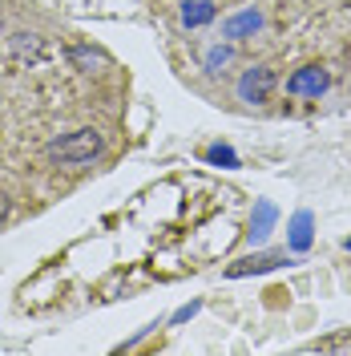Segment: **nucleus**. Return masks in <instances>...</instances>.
Wrapping results in <instances>:
<instances>
[{"label": "nucleus", "mask_w": 351, "mask_h": 356, "mask_svg": "<svg viewBox=\"0 0 351 356\" xmlns=\"http://www.w3.org/2000/svg\"><path fill=\"white\" fill-rule=\"evenodd\" d=\"M101 150H105L101 130L85 126V130H73V134H65V138H57V142H49L44 154L53 158V162H65V166H81V162H93Z\"/></svg>", "instance_id": "obj_1"}, {"label": "nucleus", "mask_w": 351, "mask_h": 356, "mask_svg": "<svg viewBox=\"0 0 351 356\" xmlns=\"http://www.w3.org/2000/svg\"><path fill=\"white\" fill-rule=\"evenodd\" d=\"M275 86H279L275 65H250L239 77V102H246V106H263V102H271Z\"/></svg>", "instance_id": "obj_2"}, {"label": "nucleus", "mask_w": 351, "mask_h": 356, "mask_svg": "<svg viewBox=\"0 0 351 356\" xmlns=\"http://www.w3.org/2000/svg\"><path fill=\"white\" fill-rule=\"evenodd\" d=\"M327 89H331V73L323 65H303L286 77V93L291 97H323Z\"/></svg>", "instance_id": "obj_3"}, {"label": "nucleus", "mask_w": 351, "mask_h": 356, "mask_svg": "<svg viewBox=\"0 0 351 356\" xmlns=\"http://www.w3.org/2000/svg\"><path fill=\"white\" fill-rule=\"evenodd\" d=\"M263 24H266V17L259 8H242V13L222 21V41H246V37L263 33Z\"/></svg>", "instance_id": "obj_4"}, {"label": "nucleus", "mask_w": 351, "mask_h": 356, "mask_svg": "<svg viewBox=\"0 0 351 356\" xmlns=\"http://www.w3.org/2000/svg\"><path fill=\"white\" fill-rule=\"evenodd\" d=\"M286 264V251H263V255H246L239 264L226 267L230 280H242V275H263V271H275V267Z\"/></svg>", "instance_id": "obj_5"}, {"label": "nucleus", "mask_w": 351, "mask_h": 356, "mask_svg": "<svg viewBox=\"0 0 351 356\" xmlns=\"http://www.w3.org/2000/svg\"><path fill=\"white\" fill-rule=\"evenodd\" d=\"M291 235H286V247L299 255V251H307L311 239H315V219H311V211H299L295 219H291V227H286Z\"/></svg>", "instance_id": "obj_6"}, {"label": "nucleus", "mask_w": 351, "mask_h": 356, "mask_svg": "<svg viewBox=\"0 0 351 356\" xmlns=\"http://www.w3.org/2000/svg\"><path fill=\"white\" fill-rule=\"evenodd\" d=\"M275 219H279L275 202L259 199V207H255V219H250V243H263L266 235H271V227H275Z\"/></svg>", "instance_id": "obj_7"}, {"label": "nucleus", "mask_w": 351, "mask_h": 356, "mask_svg": "<svg viewBox=\"0 0 351 356\" xmlns=\"http://www.w3.org/2000/svg\"><path fill=\"white\" fill-rule=\"evenodd\" d=\"M12 57L37 65L44 57V37H37V33H17V37H12Z\"/></svg>", "instance_id": "obj_8"}, {"label": "nucleus", "mask_w": 351, "mask_h": 356, "mask_svg": "<svg viewBox=\"0 0 351 356\" xmlns=\"http://www.w3.org/2000/svg\"><path fill=\"white\" fill-rule=\"evenodd\" d=\"M219 17V8H214V0H186L182 4V24L186 29H202V24H210Z\"/></svg>", "instance_id": "obj_9"}, {"label": "nucleus", "mask_w": 351, "mask_h": 356, "mask_svg": "<svg viewBox=\"0 0 351 356\" xmlns=\"http://www.w3.org/2000/svg\"><path fill=\"white\" fill-rule=\"evenodd\" d=\"M234 61V41H222L214 44V49H206V57H202V65H206V73H222V69Z\"/></svg>", "instance_id": "obj_10"}, {"label": "nucleus", "mask_w": 351, "mask_h": 356, "mask_svg": "<svg viewBox=\"0 0 351 356\" xmlns=\"http://www.w3.org/2000/svg\"><path fill=\"white\" fill-rule=\"evenodd\" d=\"M206 158H210V162H214V166H239V154H234V150H230V146H210V150H206Z\"/></svg>", "instance_id": "obj_11"}, {"label": "nucleus", "mask_w": 351, "mask_h": 356, "mask_svg": "<svg viewBox=\"0 0 351 356\" xmlns=\"http://www.w3.org/2000/svg\"><path fill=\"white\" fill-rule=\"evenodd\" d=\"M69 61H73V65H105V57H101V53H93V49H69Z\"/></svg>", "instance_id": "obj_12"}, {"label": "nucleus", "mask_w": 351, "mask_h": 356, "mask_svg": "<svg viewBox=\"0 0 351 356\" xmlns=\"http://www.w3.org/2000/svg\"><path fill=\"white\" fill-rule=\"evenodd\" d=\"M198 312H202V300H190V304H182V308L170 316V324H186V320H190V316H198Z\"/></svg>", "instance_id": "obj_13"}, {"label": "nucleus", "mask_w": 351, "mask_h": 356, "mask_svg": "<svg viewBox=\"0 0 351 356\" xmlns=\"http://www.w3.org/2000/svg\"><path fill=\"white\" fill-rule=\"evenodd\" d=\"M4 215H8V199H4V195H0V219H4Z\"/></svg>", "instance_id": "obj_14"}, {"label": "nucleus", "mask_w": 351, "mask_h": 356, "mask_svg": "<svg viewBox=\"0 0 351 356\" xmlns=\"http://www.w3.org/2000/svg\"><path fill=\"white\" fill-rule=\"evenodd\" d=\"M343 247H348V251H351V239H348V243H343Z\"/></svg>", "instance_id": "obj_15"}, {"label": "nucleus", "mask_w": 351, "mask_h": 356, "mask_svg": "<svg viewBox=\"0 0 351 356\" xmlns=\"http://www.w3.org/2000/svg\"><path fill=\"white\" fill-rule=\"evenodd\" d=\"M0 29H4V21H0Z\"/></svg>", "instance_id": "obj_16"}]
</instances>
